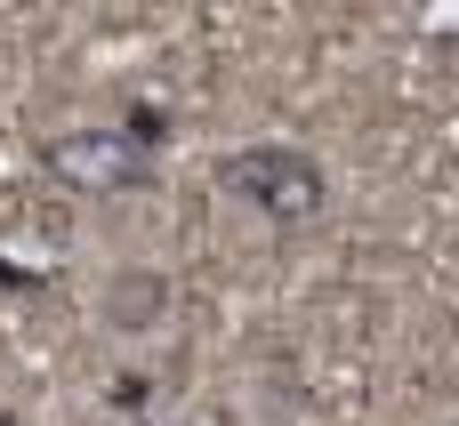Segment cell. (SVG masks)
I'll return each instance as SVG.
<instances>
[{"mask_svg":"<svg viewBox=\"0 0 459 426\" xmlns=\"http://www.w3.org/2000/svg\"><path fill=\"white\" fill-rule=\"evenodd\" d=\"M218 193H226V201H242V209H258L274 234L315 226V217H323V201H331L323 161H315L307 145H282V137L218 153Z\"/></svg>","mask_w":459,"mask_h":426,"instance_id":"cell-1","label":"cell"},{"mask_svg":"<svg viewBox=\"0 0 459 426\" xmlns=\"http://www.w3.org/2000/svg\"><path fill=\"white\" fill-rule=\"evenodd\" d=\"M40 169H48L65 193H97V201H113V193H153L161 153H145L129 129H65V137L40 145Z\"/></svg>","mask_w":459,"mask_h":426,"instance_id":"cell-2","label":"cell"},{"mask_svg":"<svg viewBox=\"0 0 459 426\" xmlns=\"http://www.w3.org/2000/svg\"><path fill=\"white\" fill-rule=\"evenodd\" d=\"M89 314H97L105 330H121V338H145V330L169 322V274H153V266H113V274L97 282Z\"/></svg>","mask_w":459,"mask_h":426,"instance_id":"cell-3","label":"cell"},{"mask_svg":"<svg viewBox=\"0 0 459 426\" xmlns=\"http://www.w3.org/2000/svg\"><path fill=\"white\" fill-rule=\"evenodd\" d=\"M153 395H161V387H153L145 371H113V379H105V411H113V419H145Z\"/></svg>","mask_w":459,"mask_h":426,"instance_id":"cell-4","label":"cell"},{"mask_svg":"<svg viewBox=\"0 0 459 426\" xmlns=\"http://www.w3.org/2000/svg\"><path fill=\"white\" fill-rule=\"evenodd\" d=\"M121 129H129L145 153H161V145H169V113H161V105H129V121H121Z\"/></svg>","mask_w":459,"mask_h":426,"instance_id":"cell-5","label":"cell"},{"mask_svg":"<svg viewBox=\"0 0 459 426\" xmlns=\"http://www.w3.org/2000/svg\"><path fill=\"white\" fill-rule=\"evenodd\" d=\"M0 290H32V274L24 266H0Z\"/></svg>","mask_w":459,"mask_h":426,"instance_id":"cell-6","label":"cell"},{"mask_svg":"<svg viewBox=\"0 0 459 426\" xmlns=\"http://www.w3.org/2000/svg\"><path fill=\"white\" fill-rule=\"evenodd\" d=\"M0 426H16V411H8V403H0Z\"/></svg>","mask_w":459,"mask_h":426,"instance_id":"cell-7","label":"cell"},{"mask_svg":"<svg viewBox=\"0 0 459 426\" xmlns=\"http://www.w3.org/2000/svg\"><path fill=\"white\" fill-rule=\"evenodd\" d=\"M169 426H194V419H169Z\"/></svg>","mask_w":459,"mask_h":426,"instance_id":"cell-8","label":"cell"}]
</instances>
